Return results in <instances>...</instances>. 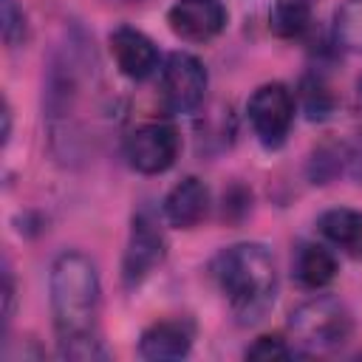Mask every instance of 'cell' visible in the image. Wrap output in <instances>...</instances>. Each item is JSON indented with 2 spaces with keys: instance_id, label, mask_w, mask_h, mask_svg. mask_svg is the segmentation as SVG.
I'll use <instances>...</instances> for the list:
<instances>
[{
  "instance_id": "7",
  "label": "cell",
  "mask_w": 362,
  "mask_h": 362,
  "mask_svg": "<svg viewBox=\"0 0 362 362\" xmlns=\"http://www.w3.org/2000/svg\"><path fill=\"white\" fill-rule=\"evenodd\" d=\"M164 257V235L156 226V221L147 212H139L133 218L130 240L124 249V263H122V277L127 286L141 283Z\"/></svg>"
},
{
  "instance_id": "19",
  "label": "cell",
  "mask_w": 362,
  "mask_h": 362,
  "mask_svg": "<svg viewBox=\"0 0 362 362\" xmlns=\"http://www.w3.org/2000/svg\"><path fill=\"white\" fill-rule=\"evenodd\" d=\"M249 359H286L291 356V351L286 348V342L280 337H257L255 345L246 348Z\"/></svg>"
},
{
  "instance_id": "13",
  "label": "cell",
  "mask_w": 362,
  "mask_h": 362,
  "mask_svg": "<svg viewBox=\"0 0 362 362\" xmlns=\"http://www.w3.org/2000/svg\"><path fill=\"white\" fill-rule=\"evenodd\" d=\"M337 274V260L325 246L305 243L294 255V277L303 288H322L334 280Z\"/></svg>"
},
{
  "instance_id": "16",
  "label": "cell",
  "mask_w": 362,
  "mask_h": 362,
  "mask_svg": "<svg viewBox=\"0 0 362 362\" xmlns=\"http://www.w3.org/2000/svg\"><path fill=\"white\" fill-rule=\"evenodd\" d=\"M342 167H345V147L325 141V144H320V147L311 153L308 173H311V181H314V184H328Z\"/></svg>"
},
{
  "instance_id": "3",
  "label": "cell",
  "mask_w": 362,
  "mask_h": 362,
  "mask_svg": "<svg viewBox=\"0 0 362 362\" xmlns=\"http://www.w3.org/2000/svg\"><path fill=\"white\" fill-rule=\"evenodd\" d=\"M291 334L311 351H331L351 337V311L337 297H314L297 305L288 317Z\"/></svg>"
},
{
  "instance_id": "15",
  "label": "cell",
  "mask_w": 362,
  "mask_h": 362,
  "mask_svg": "<svg viewBox=\"0 0 362 362\" xmlns=\"http://www.w3.org/2000/svg\"><path fill=\"white\" fill-rule=\"evenodd\" d=\"M334 37L345 51L362 54V0H345L337 8Z\"/></svg>"
},
{
  "instance_id": "9",
  "label": "cell",
  "mask_w": 362,
  "mask_h": 362,
  "mask_svg": "<svg viewBox=\"0 0 362 362\" xmlns=\"http://www.w3.org/2000/svg\"><path fill=\"white\" fill-rule=\"evenodd\" d=\"M110 51L116 57V65L130 79H147L158 68V51L150 37H144L136 28H116L110 34Z\"/></svg>"
},
{
  "instance_id": "20",
  "label": "cell",
  "mask_w": 362,
  "mask_h": 362,
  "mask_svg": "<svg viewBox=\"0 0 362 362\" xmlns=\"http://www.w3.org/2000/svg\"><path fill=\"white\" fill-rule=\"evenodd\" d=\"M345 167L356 181H362V133H356V139L345 144Z\"/></svg>"
},
{
  "instance_id": "18",
  "label": "cell",
  "mask_w": 362,
  "mask_h": 362,
  "mask_svg": "<svg viewBox=\"0 0 362 362\" xmlns=\"http://www.w3.org/2000/svg\"><path fill=\"white\" fill-rule=\"evenodd\" d=\"M25 34V17L17 0H3V40L8 45H17Z\"/></svg>"
},
{
  "instance_id": "6",
  "label": "cell",
  "mask_w": 362,
  "mask_h": 362,
  "mask_svg": "<svg viewBox=\"0 0 362 362\" xmlns=\"http://www.w3.org/2000/svg\"><path fill=\"white\" fill-rule=\"evenodd\" d=\"M206 90V71L198 57L175 51L167 57L161 68V93L170 110L175 113H189L204 102Z\"/></svg>"
},
{
  "instance_id": "8",
  "label": "cell",
  "mask_w": 362,
  "mask_h": 362,
  "mask_svg": "<svg viewBox=\"0 0 362 362\" xmlns=\"http://www.w3.org/2000/svg\"><path fill=\"white\" fill-rule=\"evenodd\" d=\"M167 23L175 37L189 42H206L226 25V8L221 0H178L167 11Z\"/></svg>"
},
{
  "instance_id": "14",
  "label": "cell",
  "mask_w": 362,
  "mask_h": 362,
  "mask_svg": "<svg viewBox=\"0 0 362 362\" xmlns=\"http://www.w3.org/2000/svg\"><path fill=\"white\" fill-rule=\"evenodd\" d=\"M269 25L277 37H303L311 28V8L305 0H277L269 14Z\"/></svg>"
},
{
  "instance_id": "4",
  "label": "cell",
  "mask_w": 362,
  "mask_h": 362,
  "mask_svg": "<svg viewBox=\"0 0 362 362\" xmlns=\"http://www.w3.org/2000/svg\"><path fill=\"white\" fill-rule=\"evenodd\" d=\"M178 156V133L167 122H147L139 124L124 139V158L133 170L144 175H156L173 167Z\"/></svg>"
},
{
  "instance_id": "10",
  "label": "cell",
  "mask_w": 362,
  "mask_h": 362,
  "mask_svg": "<svg viewBox=\"0 0 362 362\" xmlns=\"http://www.w3.org/2000/svg\"><path fill=\"white\" fill-rule=\"evenodd\" d=\"M209 209V189L201 178L187 175L181 178L164 198V218L170 226L178 229H192Z\"/></svg>"
},
{
  "instance_id": "2",
  "label": "cell",
  "mask_w": 362,
  "mask_h": 362,
  "mask_svg": "<svg viewBox=\"0 0 362 362\" xmlns=\"http://www.w3.org/2000/svg\"><path fill=\"white\" fill-rule=\"evenodd\" d=\"M215 277L240 322H257L274 303L277 272L263 243H235L215 260Z\"/></svg>"
},
{
  "instance_id": "5",
  "label": "cell",
  "mask_w": 362,
  "mask_h": 362,
  "mask_svg": "<svg viewBox=\"0 0 362 362\" xmlns=\"http://www.w3.org/2000/svg\"><path fill=\"white\" fill-rule=\"evenodd\" d=\"M294 119V99L288 93L286 85L280 82H269L260 85L252 99H249V122L257 133V139L266 147H277L283 144L288 127Z\"/></svg>"
},
{
  "instance_id": "1",
  "label": "cell",
  "mask_w": 362,
  "mask_h": 362,
  "mask_svg": "<svg viewBox=\"0 0 362 362\" xmlns=\"http://www.w3.org/2000/svg\"><path fill=\"white\" fill-rule=\"evenodd\" d=\"M99 274L88 255L65 252L51 269V314L62 359H105L99 339Z\"/></svg>"
},
{
  "instance_id": "21",
  "label": "cell",
  "mask_w": 362,
  "mask_h": 362,
  "mask_svg": "<svg viewBox=\"0 0 362 362\" xmlns=\"http://www.w3.org/2000/svg\"><path fill=\"white\" fill-rule=\"evenodd\" d=\"M110 3H122V6H133V3H147V0H110Z\"/></svg>"
},
{
  "instance_id": "17",
  "label": "cell",
  "mask_w": 362,
  "mask_h": 362,
  "mask_svg": "<svg viewBox=\"0 0 362 362\" xmlns=\"http://www.w3.org/2000/svg\"><path fill=\"white\" fill-rule=\"evenodd\" d=\"M303 105L311 119H325L334 110V93L322 79H305L303 82Z\"/></svg>"
},
{
  "instance_id": "12",
  "label": "cell",
  "mask_w": 362,
  "mask_h": 362,
  "mask_svg": "<svg viewBox=\"0 0 362 362\" xmlns=\"http://www.w3.org/2000/svg\"><path fill=\"white\" fill-rule=\"evenodd\" d=\"M317 226L334 246L345 249L354 257H362V212L337 206V209L322 212Z\"/></svg>"
},
{
  "instance_id": "11",
  "label": "cell",
  "mask_w": 362,
  "mask_h": 362,
  "mask_svg": "<svg viewBox=\"0 0 362 362\" xmlns=\"http://www.w3.org/2000/svg\"><path fill=\"white\" fill-rule=\"evenodd\" d=\"M192 345V328L181 320H161L153 322L141 339H139V354L144 359L153 362H164V359H181L189 354Z\"/></svg>"
}]
</instances>
